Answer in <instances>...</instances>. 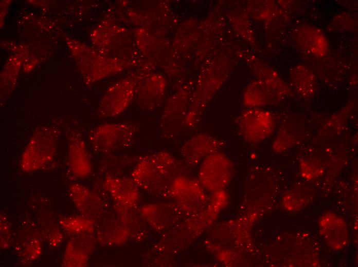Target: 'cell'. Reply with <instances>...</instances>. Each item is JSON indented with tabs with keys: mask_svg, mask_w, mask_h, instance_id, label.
Masks as SVG:
<instances>
[{
	"mask_svg": "<svg viewBox=\"0 0 358 267\" xmlns=\"http://www.w3.org/2000/svg\"><path fill=\"white\" fill-rule=\"evenodd\" d=\"M232 171L230 159L225 154L218 151L202 160L198 171V181L206 190L219 192L230 182Z\"/></svg>",
	"mask_w": 358,
	"mask_h": 267,
	"instance_id": "obj_4",
	"label": "cell"
},
{
	"mask_svg": "<svg viewBox=\"0 0 358 267\" xmlns=\"http://www.w3.org/2000/svg\"><path fill=\"white\" fill-rule=\"evenodd\" d=\"M60 137L54 126L39 127L32 134L21 157L20 167L25 172L37 171L49 163L55 157Z\"/></svg>",
	"mask_w": 358,
	"mask_h": 267,
	"instance_id": "obj_2",
	"label": "cell"
},
{
	"mask_svg": "<svg viewBox=\"0 0 358 267\" xmlns=\"http://www.w3.org/2000/svg\"><path fill=\"white\" fill-rule=\"evenodd\" d=\"M68 192L81 215L95 222L102 218L105 210L104 202L93 191L84 185L73 183L69 186Z\"/></svg>",
	"mask_w": 358,
	"mask_h": 267,
	"instance_id": "obj_8",
	"label": "cell"
},
{
	"mask_svg": "<svg viewBox=\"0 0 358 267\" xmlns=\"http://www.w3.org/2000/svg\"><path fill=\"white\" fill-rule=\"evenodd\" d=\"M329 27L336 31H352L357 27V18L349 13L339 14L332 20Z\"/></svg>",
	"mask_w": 358,
	"mask_h": 267,
	"instance_id": "obj_24",
	"label": "cell"
},
{
	"mask_svg": "<svg viewBox=\"0 0 358 267\" xmlns=\"http://www.w3.org/2000/svg\"><path fill=\"white\" fill-rule=\"evenodd\" d=\"M101 219L95 230L96 240L100 244L108 246L119 245L126 242L130 237L129 231L117 216Z\"/></svg>",
	"mask_w": 358,
	"mask_h": 267,
	"instance_id": "obj_17",
	"label": "cell"
},
{
	"mask_svg": "<svg viewBox=\"0 0 358 267\" xmlns=\"http://www.w3.org/2000/svg\"><path fill=\"white\" fill-rule=\"evenodd\" d=\"M59 224L64 231L75 235L93 234L96 230V222L81 215L63 217Z\"/></svg>",
	"mask_w": 358,
	"mask_h": 267,
	"instance_id": "obj_22",
	"label": "cell"
},
{
	"mask_svg": "<svg viewBox=\"0 0 358 267\" xmlns=\"http://www.w3.org/2000/svg\"><path fill=\"white\" fill-rule=\"evenodd\" d=\"M271 113L259 108H250L243 112L238 120L239 133L249 143H258L267 139L274 128Z\"/></svg>",
	"mask_w": 358,
	"mask_h": 267,
	"instance_id": "obj_5",
	"label": "cell"
},
{
	"mask_svg": "<svg viewBox=\"0 0 358 267\" xmlns=\"http://www.w3.org/2000/svg\"><path fill=\"white\" fill-rule=\"evenodd\" d=\"M252 64L258 80L271 87L281 99L292 95L290 87L276 71L256 60H252Z\"/></svg>",
	"mask_w": 358,
	"mask_h": 267,
	"instance_id": "obj_21",
	"label": "cell"
},
{
	"mask_svg": "<svg viewBox=\"0 0 358 267\" xmlns=\"http://www.w3.org/2000/svg\"><path fill=\"white\" fill-rule=\"evenodd\" d=\"M96 240L92 234H78L71 238L66 245L62 266H86L89 257L95 249Z\"/></svg>",
	"mask_w": 358,
	"mask_h": 267,
	"instance_id": "obj_12",
	"label": "cell"
},
{
	"mask_svg": "<svg viewBox=\"0 0 358 267\" xmlns=\"http://www.w3.org/2000/svg\"><path fill=\"white\" fill-rule=\"evenodd\" d=\"M116 216L129 232L130 237L140 240L147 235V223L136 207H127L115 204Z\"/></svg>",
	"mask_w": 358,
	"mask_h": 267,
	"instance_id": "obj_18",
	"label": "cell"
},
{
	"mask_svg": "<svg viewBox=\"0 0 358 267\" xmlns=\"http://www.w3.org/2000/svg\"><path fill=\"white\" fill-rule=\"evenodd\" d=\"M140 211L147 224L152 228L159 231L175 222L181 212L176 206L164 203L147 204Z\"/></svg>",
	"mask_w": 358,
	"mask_h": 267,
	"instance_id": "obj_15",
	"label": "cell"
},
{
	"mask_svg": "<svg viewBox=\"0 0 358 267\" xmlns=\"http://www.w3.org/2000/svg\"><path fill=\"white\" fill-rule=\"evenodd\" d=\"M135 83L122 80L109 87L101 100L99 113L104 118L116 116L128 107L135 97Z\"/></svg>",
	"mask_w": 358,
	"mask_h": 267,
	"instance_id": "obj_6",
	"label": "cell"
},
{
	"mask_svg": "<svg viewBox=\"0 0 358 267\" xmlns=\"http://www.w3.org/2000/svg\"><path fill=\"white\" fill-rule=\"evenodd\" d=\"M6 215L1 214V248L3 250L7 249L11 241V233L9 223Z\"/></svg>",
	"mask_w": 358,
	"mask_h": 267,
	"instance_id": "obj_25",
	"label": "cell"
},
{
	"mask_svg": "<svg viewBox=\"0 0 358 267\" xmlns=\"http://www.w3.org/2000/svg\"><path fill=\"white\" fill-rule=\"evenodd\" d=\"M289 82L291 88L303 98L312 97L316 89L315 74L308 67L302 64L296 65L291 68Z\"/></svg>",
	"mask_w": 358,
	"mask_h": 267,
	"instance_id": "obj_19",
	"label": "cell"
},
{
	"mask_svg": "<svg viewBox=\"0 0 358 267\" xmlns=\"http://www.w3.org/2000/svg\"><path fill=\"white\" fill-rule=\"evenodd\" d=\"M165 90V79L160 75H151L135 83V97L141 107L152 110L159 106Z\"/></svg>",
	"mask_w": 358,
	"mask_h": 267,
	"instance_id": "obj_13",
	"label": "cell"
},
{
	"mask_svg": "<svg viewBox=\"0 0 358 267\" xmlns=\"http://www.w3.org/2000/svg\"><path fill=\"white\" fill-rule=\"evenodd\" d=\"M203 189L198 181L181 175L173 180L168 194L176 200L182 208L190 211L194 207V199L203 196Z\"/></svg>",
	"mask_w": 358,
	"mask_h": 267,
	"instance_id": "obj_16",
	"label": "cell"
},
{
	"mask_svg": "<svg viewBox=\"0 0 358 267\" xmlns=\"http://www.w3.org/2000/svg\"><path fill=\"white\" fill-rule=\"evenodd\" d=\"M68 165L72 174L80 178L89 176L92 170L90 155L81 135L76 131L68 138Z\"/></svg>",
	"mask_w": 358,
	"mask_h": 267,
	"instance_id": "obj_11",
	"label": "cell"
},
{
	"mask_svg": "<svg viewBox=\"0 0 358 267\" xmlns=\"http://www.w3.org/2000/svg\"><path fill=\"white\" fill-rule=\"evenodd\" d=\"M223 145V141L211 135L198 134L186 141L181 152L188 164L195 165L212 153L220 151Z\"/></svg>",
	"mask_w": 358,
	"mask_h": 267,
	"instance_id": "obj_9",
	"label": "cell"
},
{
	"mask_svg": "<svg viewBox=\"0 0 358 267\" xmlns=\"http://www.w3.org/2000/svg\"><path fill=\"white\" fill-rule=\"evenodd\" d=\"M103 186L115 204L136 207L139 199V187L131 177L108 175L103 181Z\"/></svg>",
	"mask_w": 358,
	"mask_h": 267,
	"instance_id": "obj_10",
	"label": "cell"
},
{
	"mask_svg": "<svg viewBox=\"0 0 358 267\" xmlns=\"http://www.w3.org/2000/svg\"><path fill=\"white\" fill-rule=\"evenodd\" d=\"M137 127L132 123H105L91 131L88 142L92 148L101 154L127 148L133 143Z\"/></svg>",
	"mask_w": 358,
	"mask_h": 267,
	"instance_id": "obj_3",
	"label": "cell"
},
{
	"mask_svg": "<svg viewBox=\"0 0 358 267\" xmlns=\"http://www.w3.org/2000/svg\"><path fill=\"white\" fill-rule=\"evenodd\" d=\"M319 225L323 238L331 248L339 250L347 245L348 231L343 218L333 213H326L320 218Z\"/></svg>",
	"mask_w": 358,
	"mask_h": 267,
	"instance_id": "obj_14",
	"label": "cell"
},
{
	"mask_svg": "<svg viewBox=\"0 0 358 267\" xmlns=\"http://www.w3.org/2000/svg\"><path fill=\"white\" fill-rule=\"evenodd\" d=\"M184 165L170 153L158 151L140 158L131 177L139 188L155 195L168 193L173 180L185 175Z\"/></svg>",
	"mask_w": 358,
	"mask_h": 267,
	"instance_id": "obj_1",
	"label": "cell"
},
{
	"mask_svg": "<svg viewBox=\"0 0 358 267\" xmlns=\"http://www.w3.org/2000/svg\"><path fill=\"white\" fill-rule=\"evenodd\" d=\"M22 241L17 249L23 261L31 262L40 257L42 253V243L38 236L27 235Z\"/></svg>",
	"mask_w": 358,
	"mask_h": 267,
	"instance_id": "obj_23",
	"label": "cell"
},
{
	"mask_svg": "<svg viewBox=\"0 0 358 267\" xmlns=\"http://www.w3.org/2000/svg\"><path fill=\"white\" fill-rule=\"evenodd\" d=\"M293 41L300 51L317 58L325 56L329 51V43L324 32L319 28L305 24L296 28Z\"/></svg>",
	"mask_w": 358,
	"mask_h": 267,
	"instance_id": "obj_7",
	"label": "cell"
},
{
	"mask_svg": "<svg viewBox=\"0 0 358 267\" xmlns=\"http://www.w3.org/2000/svg\"><path fill=\"white\" fill-rule=\"evenodd\" d=\"M280 100L272 88L259 80L250 83L243 94L244 103L249 108H258Z\"/></svg>",
	"mask_w": 358,
	"mask_h": 267,
	"instance_id": "obj_20",
	"label": "cell"
}]
</instances>
